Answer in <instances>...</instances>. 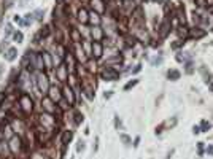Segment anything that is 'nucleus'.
I'll return each mask as SVG.
<instances>
[{
	"mask_svg": "<svg viewBox=\"0 0 213 159\" xmlns=\"http://www.w3.org/2000/svg\"><path fill=\"white\" fill-rule=\"evenodd\" d=\"M30 67H34L38 72L45 70V62L42 57V52H30Z\"/></svg>",
	"mask_w": 213,
	"mask_h": 159,
	"instance_id": "6",
	"label": "nucleus"
},
{
	"mask_svg": "<svg viewBox=\"0 0 213 159\" xmlns=\"http://www.w3.org/2000/svg\"><path fill=\"white\" fill-rule=\"evenodd\" d=\"M18 108L24 113V115H29L34 111V100L29 94H25V92H22V94L19 96L18 99Z\"/></svg>",
	"mask_w": 213,
	"mask_h": 159,
	"instance_id": "1",
	"label": "nucleus"
},
{
	"mask_svg": "<svg viewBox=\"0 0 213 159\" xmlns=\"http://www.w3.org/2000/svg\"><path fill=\"white\" fill-rule=\"evenodd\" d=\"M42 57H43V62H45V69L49 70L54 67V62H52V56H51V52L48 51H42Z\"/></svg>",
	"mask_w": 213,
	"mask_h": 159,
	"instance_id": "20",
	"label": "nucleus"
},
{
	"mask_svg": "<svg viewBox=\"0 0 213 159\" xmlns=\"http://www.w3.org/2000/svg\"><path fill=\"white\" fill-rule=\"evenodd\" d=\"M48 97L52 100V102H59L62 99V89H59L57 86H51L49 91H48Z\"/></svg>",
	"mask_w": 213,
	"mask_h": 159,
	"instance_id": "15",
	"label": "nucleus"
},
{
	"mask_svg": "<svg viewBox=\"0 0 213 159\" xmlns=\"http://www.w3.org/2000/svg\"><path fill=\"white\" fill-rule=\"evenodd\" d=\"M79 88L83 89V92L86 94V97L89 100L94 99V88H96V83H86V80H83V83H79Z\"/></svg>",
	"mask_w": 213,
	"mask_h": 159,
	"instance_id": "13",
	"label": "nucleus"
},
{
	"mask_svg": "<svg viewBox=\"0 0 213 159\" xmlns=\"http://www.w3.org/2000/svg\"><path fill=\"white\" fill-rule=\"evenodd\" d=\"M56 54H59L62 59H65L67 57V48H65L62 43H57L56 45Z\"/></svg>",
	"mask_w": 213,
	"mask_h": 159,
	"instance_id": "27",
	"label": "nucleus"
},
{
	"mask_svg": "<svg viewBox=\"0 0 213 159\" xmlns=\"http://www.w3.org/2000/svg\"><path fill=\"white\" fill-rule=\"evenodd\" d=\"M207 5H213V0H207Z\"/></svg>",
	"mask_w": 213,
	"mask_h": 159,
	"instance_id": "51",
	"label": "nucleus"
},
{
	"mask_svg": "<svg viewBox=\"0 0 213 159\" xmlns=\"http://www.w3.org/2000/svg\"><path fill=\"white\" fill-rule=\"evenodd\" d=\"M16 56H18V49H16V48H10V49L7 51L5 59L11 62V61H15V59H16Z\"/></svg>",
	"mask_w": 213,
	"mask_h": 159,
	"instance_id": "28",
	"label": "nucleus"
},
{
	"mask_svg": "<svg viewBox=\"0 0 213 159\" xmlns=\"http://www.w3.org/2000/svg\"><path fill=\"white\" fill-rule=\"evenodd\" d=\"M119 139L123 140V143L126 145V147H129V145H130V137H129V135H126V134H121V135H119Z\"/></svg>",
	"mask_w": 213,
	"mask_h": 159,
	"instance_id": "36",
	"label": "nucleus"
},
{
	"mask_svg": "<svg viewBox=\"0 0 213 159\" xmlns=\"http://www.w3.org/2000/svg\"><path fill=\"white\" fill-rule=\"evenodd\" d=\"M62 97L67 100L70 105H75V102H76V96H75L72 86H69V84H65V86L62 88Z\"/></svg>",
	"mask_w": 213,
	"mask_h": 159,
	"instance_id": "10",
	"label": "nucleus"
},
{
	"mask_svg": "<svg viewBox=\"0 0 213 159\" xmlns=\"http://www.w3.org/2000/svg\"><path fill=\"white\" fill-rule=\"evenodd\" d=\"M196 2V5L199 7V8H204L205 5H207V0H194Z\"/></svg>",
	"mask_w": 213,
	"mask_h": 159,
	"instance_id": "40",
	"label": "nucleus"
},
{
	"mask_svg": "<svg viewBox=\"0 0 213 159\" xmlns=\"http://www.w3.org/2000/svg\"><path fill=\"white\" fill-rule=\"evenodd\" d=\"M153 64H154V65H161V64H162V57H157V59H154V61H153Z\"/></svg>",
	"mask_w": 213,
	"mask_h": 159,
	"instance_id": "46",
	"label": "nucleus"
},
{
	"mask_svg": "<svg viewBox=\"0 0 213 159\" xmlns=\"http://www.w3.org/2000/svg\"><path fill=\"white\" fill-rule=\"evenodd\" d=\"M8 148L13 154H19L22 150V139L19 135H11V139L8 140Z\"/></svg>",
	"mask_w": 213,
	"mask_h": 159,
	"instance_id": "5",
	"label": "nucleus"
},
{
	"mask_svg": "<svg viewBox=\"0 0 213 159\" xmlns=\"http://www.w3.org/2000/svg\"><path fill=\"white\" fill-rule=\"evenodd\" d=\"M49 34H51V27H49V25H43L42 30L38 32V35H37V38H35V42H37L38 38H46Z\"/></svg>",
	"mask_w": 213,
	"mask_h": 159,
	"instance_id": "26",
	"label": "nucleus"
},
{
	"mask_svg": "<svg viewBox=\"0 0 213 159\" xmlns=\"http://www.w3.org/2000/svg\"><path fill=\"white\" fill-rule=\"evenodd\" d=\"M35 15H37V19H38V21H42V15H43V11H42V10L35 11Z\"/></svg>",
	"mask_w": 213,
	"mask_h": 159,
	"instance_id": "44",
	"label": "nucleus"
},
{
	"mask_svg": "<svg viewBox=\"0 0 213 159\" xmlns=\"http://www.w3.org/2000/svg\"><path fill=\"white\" fill-rule=\"evenodd\" d=\"M123 124H121V119H119V116H115V127L116 129H119Z\"/></svg>",
	"mask_w": 213,
	"mask_h": 159,
	"instance_id": "42",
	"label": "nucleus"
},
{
	"mask_svg": "<svg viewBox=\"0 0 213 159\" xmlns=\"http://www.w3.org/2000/svg\"><path fill=\"white\" fill-rule=\"evenodd\" d=\"M69 37H70V40H72L73 43H81V42H83V38H81V32H79L78 29H75V27L70 29Z\"/></svg>",
	"mask_w": 213,
	"mask_h": 159,
	"instance_id": "21",
	"label": "nucleus"
},
{
	"mask_svg": "<svg viewBox=\"0 0 213 159\" xmlns=\"http://www.w3.org/2000/svg\"><path fill=\"white\" fill-rule=\"evenodd\" d=\"M140 145V137H135V140H134V148H137Z\"/></svg>",
	"mask_w": 213,
	"mask_h": 159,
	"instance_id": "48",
	"label": "nucleus"
},
{
	"mask_svg": "<svg viewBox=\"0 0 213 159\" xmlns=\"http://www.w3.org/2000/svg\"><path fill=\"white\" fill-rule=\"evenodd\" d=\"M57 2V5H61V3H64V0H56Z\"/></svg>",
	"mask_w": 213,
	"mask_h": 159,
	"instance_id": "53",
	"label": "nucleus"
},
{
	"mask_svg": "<svg viewBox=\"0 0 213 159\" xmlns=\"http://www.w3.org/2000/svg\"><path fill=\"white\" fill-rule=\"evenodd\" d=\"M184 43H186V40H184V38H178L175 43H172V48H174V49H178V48H181Z\"/></svg>",
	"mask_w": 213,
	"mask_h": 159,
	"instance_id": "33",
	"label": "nucleus"
},
{
	"mask_svg": "<svg viewBox=\"0 0 213 159\" xmlns=\"http://www.w3.org/2000/svg\"><path fill=\"white\" fill-rule=\"evenodd\" d=\"M13 38H15V42L21 43V42H22V38H24V35H22L21 32H15V35H13Z\"/></svg>",
	"mask_w": 213,
	"mask_h": 159,
	"instance_id": "37",
	"label": "nucleus"
},
{
	"mask_svg": "<svg viewBox=\"0 0 213 159\" xmlns=\"http://www.w3.org/2000/svg\"><path fill=\"white\" fill-rule=\"evenodd\" d=\"M100 22H102L100 15H97L96 11H89V24H92V25H100Z\"/></svg>",
	"mask_w": 213,
	"mask_h": 159,
	"instance_id": "22",
	"label": "nucleus"
},
{
	"mask_svg": "<svg viewBox=\"0 0 213 159\" xmlns=\"http://www.w3.org/2000/svg\"><path fill=\"white\" fill-rule=\"evenodd\" d=\"M57 103H59V108H61V110H69V108L72 107V105H70V103H69L67 100H65L64 97H62V99H61V100H59Z\"/></svg>",
	"mask_w": 213,
	"mask_h": 159,
	"instance_id": "32",
	"label": "nucleus"
},
{
	"mask_svg": "<svg viewBox=\"0 0 213 159\" xmlns=\"http://www.w3.org/2000/svg\"><path fill=\"white\" fill-rule=\"evenodd\" d=\"M84 148H86L84 142H83V140H79V142H78V145H76V151H78V153H81V151H83Z\"/></svg>",
	"mask_w": 213,
	"mask_h": 159,
	"instance_id": "38",
	"label": "nucleus"
},
{
	"mask_svg": "<svg viewBox=\"0 0 213 159\" xmlns=\"http://www.w3.org/2000/svg\"><path fill=\"white\" fill-rule=\"evenodd\" d=\"M142 70V64H138V65H135V69L134 70H132V73H138Z\"/></svg>",
	"mask_w": 213,
	"mask_h": 159,
	"instance_id": "45",
	"label": "nucleus"
},
{
	"mask_svg": "<svg viewBox=\"0 0 213 159\" xmlns=\"http://www.w3.org/2000/svg\"><path fill=\"white\" fill-rule=\"evenodd\" d=\"M76 19H78V22L79 24H89V11L86 10V8H78V11H76Z\"/></svg>",
	"mask_w": 213,
	"mask_h": 159,
	"instance_id": "16",
	"label": "nucleus"
},
{
	"mask_svg": "<svg viewBox=\"0 0 213 159\" xmlns=\"http://www.w3.org/2000/svg\"><path fill=\"white\" fill-rule=\"evenodd\" d=\"M157 30H159V37L165 38V37L170 34V30H172V16H170V18H165V19L162 21V24H161V27H159Z\"/></svg>",
	"mask_w": 213,
	"mask_h": 159,
	"instance_id": "11",
	"label": "nucleus"
},
{
	"mask_svg": "<svg viewBox=\"0 0 213 159\" xmlns=\"http://www.w3.org/2000/svg\"><path fill=\"white\" fill-rule=\"evenodd\" d=\"M201 73H202V75H204V78H205V83H207V86L213 91V73H210V72L207 70L205 65H202V67H201Z\"/></svg>",
	"mask_w": 213,
	"mask_h": 159,
	"instance_id": "19",
	"label": "nucleus"
},
{
	"mask_svg": "<svg viewBox=\"0 0 213 159\" xmlns=\"http://www.w3.org/2000/svg\"><path fill=\"white\" fill-rule=\"evenodd\" d=\"M84 65H86V70H88L89 73H94V72H96V62L92 61V59H88V61L84 62Z\"/></svg>",
	"mask_w": 213,
	"mask_h": 159,
	"instance_id": "29",
	"label": "nucleus"
},
{
	"mask_svg": "<svg viewBox=\"0 0 213 159\" xmlns=\"http://www.w3.org/2000/svg\"><path fill=\"white\" fill-rule=\"evenodd\" d=\"M194 69H193V62H186V73H193Z\"/></svg>",
	"mask_w": 213,
	"mask_h": 159,
	"instance_id": "41",
	"label": "nucleus"
},
{
	"mask_svg": "<svg viewBox=\"0 0 213 159\" xmlns=\"http://www.w3.org/2000/svg\"><path fill=\"white\" fill-rule=\"evenodd\" d=\"M35 88L38 89L40 94H48L51 84H49V78L43 72H38L35 75Z\"/></svg>",
	"mask_w": 213,
	"mask_h": 159,
	"instance_id": "2",
	"label": "nucleus"
},
{
	"mask_svg": "<svg viewBox=\"0 0 213 159\" xmlns=\"http://www.w3.org/2000/svg\"><path fill=\"white\" fill-rule=\"evenodd\" d=\"M91 56L92 59H100L103 56V43L102 42H92L91 45Z\"/></svg>",
	"mask_w": 213,
	"mask_h": 159,
	"instance_id": "9",
	"label": "nucleus"
},
{
	"mask_svg": "<svg viewBox=\"0 0 213 159\" xmlns=\"http://www.w3.org/2000/svg\"><path fill=\"white\" fill-rule=\"evenodd\" d=\"M210 13H211V15H213V5H210V10H208Z\"/></svg>",
	"mask_w": 213,
	"mask_h": 159,
	"instance_id": "52",
	"label": "nucleus"
},
{
	"mask_svg": "<svg viewBox=\"0 0 213 159\" xmlns=\"http://www.w3.org/2000/svg\"><path fill=\"white\" fill-rule=\"evenodd\" d=\"M193 132H194V134H199V132H201V127H199V126H194V127H193Z\"/></svg>",
	"mask_w": 213,
	"mask_h": 159,
	"instance_id": "49",
	"label": "nucleus"
},
{
	"mask_svg": "<svg viewBox=\"0 0 213 159\" xmlns=\"http://www.w3.org/2000/svg\"><path fill=\"white\" fill-rule=\"evenodd\" d=\"M38 123L40 126H43L45 129H51V130H54L56 129V124H57V119L54 118V115H51V113H42L38 116Z\"/></svg>",
	"mask_w": 213,
	"mask_h": 159,
	"instance_id": "3",
	"label": "nucleus"
},
{
	"mask_svg": "<svg viewBox=\"0 0 213 159\" xmlns=\"http://www.w3.org/2000/svg\"><path fill=\"white\" fill-rule=\"evenodd\" d=\"M205 34H207V32L197 25V27L189 29V35H188V38H193V40H201V38H204V37H205Z\"/></svg>",
	"mask_w": 213,
	"mask_h": 159,
	"instance_id": "18",
	"label": "nucleus"
},
{
	"mask_svg": "<svg viewBox=\"0 0 213 159\" xmlns=\"http://www.w3.org/2000/svg\"><path fill=\"white\" fill-rule=\"evenodd\" d=\"M124 40H126V45L130 48V46H135V42H137V37H134V35H126L124 37Z\"/></svg>",
	"mask_w": 213,
	"mask_h": 159,
	"instance_id": "30",
	"label": "nucleus"
},
{
	"mask_svg": "<svg viewBox=\"0 0 213 159\" xmlns=\"http://www.w3.org/2000/svg\"><path fill=\"white\" fill-rule=\"evenodd\" d=\"M73 57L78 61V62H86L88 61V57H86V52H84V49L81 48V43H75V48H73Z\"/></svg>",
	"mask_w": 213,
	"mask_h": 159,
	"instance_id": "12",
	"label": "nucleus"
},
{
	"mask_svg": "<svg viewBox=\"0 0 213 159\" xmlns=\"http://www.w3.org/2000/svg\"><path fill=\"white\" fill-rule=\"evenodd\" d=\"M177 34H178V37L180 38H188V35H189V29H188V25H184V24H180L178 27H177Z\"/></svg>",
	"mask_w": 213,
	"mask_h": 159,
	"instance_id": "23",
	"label": "nucleus"
},
{
	"mask_svg": "<svg viewBox=\"0 0 213 159\" xmlns=\"http://www.w3.org/2000/svg\"><path fill=\"white\" fill-rule=\"evenodd\" d=\"M137 84H138V80H130V81L124 86V91H129V89H132V88L137 86Z\"/></svg>",
	"mask_w": 213,
	"mask_h": 159,
	"instance_id": "34",
	"label": "nucleus"
},
{
	"mask_svg": "<svg viewBox=\"0 0 213 159\" xmlns=\"http://www.w3.org/2000/svg\"><path fill=\"white\" fill-rule=\"evenodd\" d=\"M100 78L105 80V81H116L119 78V72L113 67H103L100 70Z\"/></svg>",
	"mask_w": 213,
	"mask_h": 159,
	"instance_id": "4",
	"label": "nucleus"
},
{
	"mask_svg": "<svg viewBox=\"0 0 213 159\" xmlns=\"http://www.w3.org/2000/svg\"><path fill=\"white\" fill-rule=\"evenodd\" d=\"M207 154L213 156V147H207Z\"/></svg>",
	"mask_w": 213,
	"mask_h": 159,
	"instance_id": "50",
	"label": "nucleus"
},
{
	"mask_svg": "<svg viewBox=\"0 0 213 159\" xmlns=\"http://www.w3.org/2000/svg\"><path fill=\"white\" fill-rule=\"evenodd\" d=\"M89 3H91V8L92 11H96L97 15H103L105 13V0H89Z\"/></svg>",
	"mask_w": 213,
	"mask_h": 159,
	"instance_id": "14",
	"label": "nucleus"
},
{
	"mask_svg": "<svg viewBox=\"0 0 213 159\" xmlns=\"http://www.w3.org/2000/svg\"><path fill=\"white\" fill-rule=\"evenodd\" d=\"M73 118H75V124H81L84 121L83 113H79V111H73Z\"/></svg>",
	"mask_w": 213,
	"mask_h": 159,
	"instance_id": "31",
	"label": "nucleus"
},
{
	"mask_svg": "<svg viewBox=\"0 0 213 159\" xmlns=\"http://www.w3.org/2000/svg\"><path fill=\"white\" fill-rule=\"evenodd\" d=\"M42 108H43L45 113H51V115H54V113L59 110V107H57V105L52 102L49 97H43V99H42Z\"/></svg>",
	"mask_w": 213,
	"mask_h": 159,
	"instance_id": "8",
	"label": "nucleus"
},
{
	"mask_svg": "<svg viewBox=\"0 0 213 159\" xmlns=\"http://www.w3.org/2000/svg\"><path fill=\"white\" fill-rule=\"evenodd\" d=\"M197 150H199V156L204 154V142H199L197 143Z\"/></svg>",
	"mask_w": 213,
	"mask_h": 159,
	"instance_id": "39",
	"label": "nucleus"
},
{
	"mask_svg": "<svg viewBox=\"0 0 213 159\" xmlns=\"http://www.w3.org/2000/svg\"><path fill=\"white\" fill-rule=\"evenodd\" d=\"M5 100H7V92H2V91H0V105H3Z\"/></svg>",
	"mask_w": 213,
	"mask_h": 159,
	"instance_id": "43",
	"label": "nucleus"
},
{
	"mask_svg": "<svg viewBox=\"0 0 213 159\" xmlns=\"http://www.w3.org/2000/svg\"><path fill=\"white\" fill-rule=\"evenodd\" d=\"M199 127H201V132H207V130L211 127V124H210L208 121H202V123H201V126H199Z\"/></svg>",
	"mask_w": 213,
	"mask_h": 159,
	"instance_id": "35",
	"label": "nucleus"
},
{
	"mask_svg": "<svg viewBox=\"0 0 213 159\" xmlns=\"http://www.w3.org/2000/svg\"><path fill=\"white\" fill-rule=\"evenodd\" d=\"M111 96H113V91H108V92H105V94H103V97H105V99H110Z\"/></svg>",
	"mask_w": 213,
	"mask_h": 159,
	"instance_id": "47",
	"label": "nucleus"
},
{
	"mask_svg": "<svg viewBox=\"0 0 213 159\" xmlns=\"http://www.w3.org/2000/svg\"><path fill=\"white\" fill-rule=\"evenodd\" d=\"M72 137H73V134H72V130H65L64 134H62V140H61V143H62V147L65 148L69 145V142L72 140Z\"/></svg>",
	"mask_w": 213,
	"mask_h": 159,
	"instance_id": "24",
	"label": "nucleus"
},
{
	"mask_svg": "<svg viewBox=\"0 0 213 159\" xmlns=\"http://www.w3.org/2000/svg\"><path fill=\"white\" fill-rule=\"evenodd\" d=\"M81 2H89V0H81Z\"/></svg>",
	"mask_w": 213,
	"mask_h": 159,
	"instance_id": "54",
	"label": "nucleus"
},
{
	"mask_svg": "<svg viewBox=\"0 0 213 159\" xmlns=\"http://www.w3.org/2000/svg\"><path fill=\"white\" fill-rule=\"evenodd\" d=\"M54 75H56V78L59 80L61 83L67 81V80H69V67H67V64L62 62L61 65H57L56 70H54Z\"/></svg>",
	"mask_w": 213,
	"mask_h": 159,
	"instance_id": "7",
	"label": "nucleus"
},
{
	"mask_svg": "<svg viewBox=\"0 0 213 159\" xmlns=\"http://www.w3.org/2000/svg\"><path fill=\"white\" fill-rule=\"evenodd\" d=\"M91 37H92L94 42H102L103 37H105V32H103V29L100 27V25H94V27L91 29Z\"/></svg>",
	"mask_w": 213,
	"mask_h": 159,
	"instance_id": "17",
	"label": "nucleus"
},
{
	"mask_svg": "<svg viewBox=\"0 0 213 159\" xmlns=\"http://www.w3.org/2000/svg\"><path fill=\"white\" fill-rule=\"evenodd\" d=\"M180 76H181V73H180L177 69H170V70L167 72V78L172 80V81H177V80H180Z\"/></svg>",
	"mask_w": 213,
	"mask_h": 159,
	"instance_id": "25",
	"label": "nucleus"
}]
</instances>
